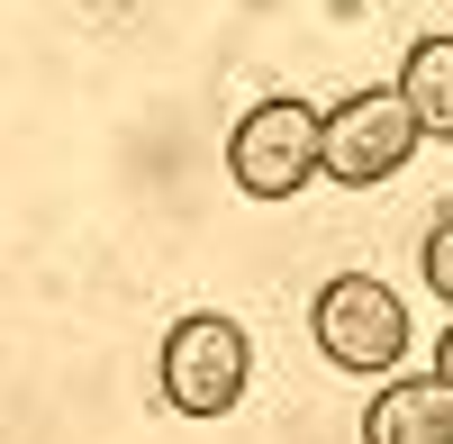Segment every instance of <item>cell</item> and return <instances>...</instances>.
Here are the masks:
<instances>
[{"instance_id": "obj_1", "label": "cell", "mask_w": 453, "mask_h": 444, "mask_svg": "<svg viewBox=\"0 0 453 444\" xmlns=\"http://www.w3.org/2000/svg\"><path fill=\"white\" fill-rule=\"evenodd\" d=\"M226 172H236V191L245 200H290V191H309V181L326 172V119L309 100H254L236 136H226Z\"/></svg>"}, {"instance_id": "obj_2", "label": "cell", "mask_w": 453, "mask_h": 444, "mask_svg": "<svg viewBox=\"0 0 453 444\" xmlns=\"http://www.w3.org/2000/svg\"><path fill=\"white\" fill-rule=\"evenodd\" d=\"M245 381H254V345H245L236 318L200 309V318H181L164 336V399L181 417H226L245 399Z\"/></svg>"}, {"instance_id": "obj_3", "label": "cell", "mask_w": 453, "mask_h": 444, "mask_svg": "<svg viewBox=\"0 0 453 444\" xmlns=\"http://www.w3.org/2000/svg\"><path fill=\"white\" fill-rule=\"evenodd\" d=\"M309 326H318V354L335 372H390L408 354V309L390 300V281H372V272H335L318 290Z\"/></svg>"}, {"instance_id": "obj_4", "label": "cell", "mask_w": 453, "mask_h": 444, "mask_svg": "<svg viewBox=\"0 0 453 444\" xmlns=\"http://www.w3.org/2000/svg\"><path fill=\"white\" fill-rule=\"evenodd\" d=\"M418 109L408 91H354L326 109V181H345V191H372V181H390L408 155H418Z\"/></svg>"}, {"instance_id": "obj_5", "label": "cell", "mask_w": 453, "mask_h": 444, "mask_svg": "<svg viewBox=\"0 0 453 444\" xmlns=\"http://www.w3.org/2000/svg\"><path fill=\"white\" fill-rule=\"evenodd\" d=\"M363 444H453V381L444 372L381 381L363 409Z\"/></svg>"}, {"instance_id": "obj_6", "label": "cell", "mask_w": 453, "mask_h": 444, "mask_svg": "<svg viewBox=\"0 0 453 444\" xmlns=\"http://www.w3.org/2000/svg\"><path fill=\"white\" fill-rule=\"evenodd\" d=\"M399 91H408V109H418L426 136H453V36H418V46H408Z\"/></svg>"}, {"instance_id": "obj_7", "label": "cell", "mask_w": 453, "mask_h": 444, "mask_svg": "<svg viewBox=\"0 0 453 444\" xmlns=\"http://www.w3.org/2000/svg\"><path fill=\"white\" fill-rule=\"evenodd\" d=\"M426 281H435V300H453V227L426 236Z\"/></svg>"}, {"instance_id": "obj_8", "label": "cell", "mask_w": 453, "mask_h": 444, "mask_svg": "<svg viewBox=\"0 0 453 444\" xmlns=\"http://www.w3.org/2000/svg\"><path fill=\"white\" fill-rule=\"evenodd\" d=\"M435 372H444V381H453V326H444V345H435Z\"/></svg>"}]
</instances>
